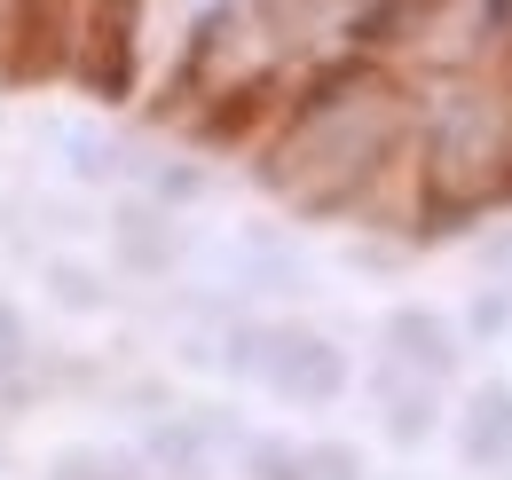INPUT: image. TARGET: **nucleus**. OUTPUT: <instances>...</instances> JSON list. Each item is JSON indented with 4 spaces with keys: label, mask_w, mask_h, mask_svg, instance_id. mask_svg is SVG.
<instances>
[{
    "label": "nucleus",
    "mask_w": 512,
    "mask_h": 480,
    "mask_svg": "<svg viewBox=\"0 0 512 480\" xmlns=\"http://www.w3.org/2000/svg\"><path fill=\"white\" fill-rule=\"evenodd\" d=\"M489 16H497V32H505V48H512V0H497Z\"/></svg>",
    "instance_id": "9d476101"
},
{
    "label": "nucleus",
    "mask_w": 512,
    "mask_h": 480,
    "mask_svg": "<svg viewBox=\"0 0 512 480\" xmlns=\"http://www.w3.org/2000/svg\"><path fill=\"white\" fill-rule=\"evenodd\" d=\"M465 457L481 473H505L512 465V386H481L465 402Z\"/></svg>",
    "instance_id": "20e7f679"
},
{
    "label": "nucleus",
    "mask_w": 512,
    "mask_h": 480,
    "mask_svg": "<svg viewBox=\"0 0 512 480\" xmlns=\"http://www.w3.org/2000/svg\"><path fill=\"white\" fill-rule=\"evenodd\" d=\"M386 347H394V370H410V378H426V386L449 378V331L434 315H394V323H386Z\"/></svg>",
    "instance_id": "39448f33"
},
{
    "label": "nucleus",
    "mask_w": 512,
    "mask_h": 480,
    "mask_svg": "<svg viewBox=\"0 0 512 480\" xmlns=\"http://www.w3.org/2000/svg\"><path fill=\"white\" fill-rule=\"evenodd\" d=\"M402 142H410V87L379 63H339L292 103L268 150V181L308 213H347L355 197H371L379 174H394Z\"/></svg>",
    "instance_id": "f257e3e1"
},
{
    "label": "nucleus",
    "mask_w": 512,
    "mask_h": 480,
    "mask_svg": "<svg viewBox=\"0 0 512 480\" xmlns=\"http://www.w3.org/2000/svg\"><path fill=\"white\" fill-rule=\"evenodd\" d=\"M379 402H386V433L394 441H426L434 433V386L426 378H410V370H379Z\"/></svg>",
    "instance_id": "423d86ee"
},
{
    "label": "nucleus",
    "mask_w": 512,
    "mask_h": 480,
    "mask_svg": "<svg viewBox=\"0 0 512 480\" xmlns=\"http://www.w3.org/2000/svg\"><path fill=\"white\" fill-rule=\"evenodd\" d=\"M308 473H323V480H363V457H355V449H316V457H308Z\"/></svg>",
    "instance_id": "6e6552de"
},
{
    "label": "nucleus",
    "mask_w": 512,
    "mask_h": 480,
    "mask_svg": "<svg viewBox=\"0 0 512 480\" xmlns=\"http://www.w3.org/2000/svg\"><path fill=\"white\" fill-rule=\"evenodd\" d=\"M142 24H150V0H95L87 24H79V79L103 95V103H127L134 71H142Z\"/></svg>",
    "instance_id": "f03ea898"
},
{
    "label": "nucleus",
    "mask_w": 512,
    "mask_h": 480,
    "mask_svg": "<svg viewBox=\"0 0 512 480\" xmlns=\"http://www.w3.org/2000/svg\"><path fill=\"white\" fill-rule=\"evenodd\" d=\"M253 473L260 480H316V473H308V457H284V449H260Z\"/></svg>",
    "instance_id": "1a4fd4ad"
},
{
    "label": "nucleus",
    "mask_w": 512,
    "mask_h": 480,
    "mask_svg": "<svg viewBox=\"0 0 512 480\" xmlns=\"http://www.w3.org/2000/svg\"><path fill=\"white\" fill-rule=\"evenodd\" d=\"M260 378L284 394V402H308V410H323V402H339L347 394V355L331 347V339H316V331H260Z\"/></svg>",
    "instance_id": "7ed1b4c3"
},
{
    "label": "nucleus",
    "mask_w": 512,
    "mask_h": 480,
    "mask_svg": "<svg viewBox=\"0 0 512 480\" xmlns=\"http://www.w3.org/2000/svg\"><path fill=\"white\" fill-rule=\"evenodd\" d=\"M56 480H142L127 457H95V449H64L56 457Z\"/></svg>",
    "instance_id": "0eeeda50"
}]
</instances>
